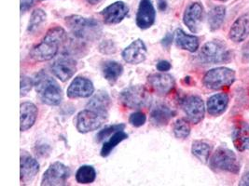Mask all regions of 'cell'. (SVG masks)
<instances>
[{
    "instance_id": "cell-1",
    "label": "cell",
    "mask_w": 249,
    "mask_h": 186,
    "mask_svg": "<svg viewBox=\"0 0 249 186\" xmlns=\"http://www.w3.org/2000/svg\"><path fill=\"white\" fill-rule=\"evenodd\" d=\"M67 32L63 27L51 28L39 44L33 47L30 56L36 62H46L54 58L60 47L67 41Z\"/></svg>"
},
{
    "instance_id": "cell-2",
    "label": "cell",
    "mask_w": 249,
    "mask_h": 186,
    "mask_svg": "<svg viewBox=\"0 0 249 186\" xmlns=\"http://www.w3.org/2000/svg\"><path fill=\"white\" fill-rule=\"evenodd\" d=\"M66 24L73 35L84 42H93L102 35L100 23L92 18H85L79 15L66 17Z\"/></svg>"
},
{
    "instance_id": "cell-3",
    "label": "cell",
    "mask_w": 249,
    "mask_h": 186,
    "mask_svg": "<svg viewBox=\"0 0 249 186\" xmlns=\"http://www.w3.org/2000/svg\"><path fill=\"white\" fill-rule=\"evenodd\" d=\"M35 89L40 101L45 105L55 106L63 100V92L59 84L45 71H40L35 78Z\"/></svg>"
},
{
    "instance_id": "cell-4",
    "label": "cell",
    "mask_w": 249,
    "mask_h": 186,
    "mask_svg": "<svg viewBox=\"0 0 249 186\" xmlns=\"http://www.w3.org/2000/svg\"><path fill=\"white\" fill-rule=\"evenodd\" d=\"M107 117V110L86 106V109L80 111L77 116L76 128L79 133H89L101 128Z\"/></svg>"
},
{
    "instance_id": "cell-5",
    "label": "cell",
    "mask_w": 249,
    "mask_h": 186,
    "mask_svg": "<svg viewBox=\"0 0 249 186\" xmlns=\"http://www.w3.org/2000/svg\"><path fill=\"white\" fill-rule=\"evenodd\" d=\"M119 100L129 109H140L150 104L151 96L145 86L136 85L124 89L120 93Z\"/></svg>"
},
{
    "instance_id": "cell-6",
    "label": "cell",
    "mask_w": 249,
    "mask_h": 186,
    "mask_svg": "<svg viewBox=\"0 0 249 186\" xmlns=\"http://www.w3.org/2000/svg\"><path fill=\"white\" fill-rule=\"evenodd\" d=\"M209 165L215 171H227L237 174L240 170V163L236 155L225 147H219L215 150L211 158Z\"/></svg>"
},
{
    "instance_id": "cell-7",
    "label": "cell",
    "mask_w": 249,
    "mask_h": 186,
    "mask_svg": "<svg viewBox=\"0 0 249 186\" xmlns=\"http://www.w3.org/2000/svg\"><path fill=\"white\" fill-rule=\"evenodd\" d=\"M235 81V72L227 67H217L209 70L204 76L203 84L204 87L218 91L231 87Z\"/></svg>"
},
{
    "instance_id": "cell-8",
    "label": "cell",
    "mask_w": 249,
    "mask_h": 186,
    "mask_svg": "<svg viewBox=\"0 0 249 186\" xmlns=\"http://www.w3.org/2000/svg\"><path fill=\"white\" fill-rule=\"evenodd\" d=\"M231 52L221 41H210L202 46L199 59L204 63H220L231 60Z\"/></svg>"
},
{
    "instance_id": "cell-9",
    "label": "cell",
    "mask_w": 249,
    "mask_h": 186,
    "mask_svg": "<svg viewBox=\"0 0 249 186\" xmlns=\"http://www.w3.org/2000/svg\"><path fill=\"white\" fill-rule=\"evenodd\" d=\"M70 175L71 171L68 166L61 162L53 163L43 174L41 186H65Z\"/></svg>"
},
{
    "instance_id": "cell-10",
    "label": "cell",
    "mask_w": 249,
    "mask_h": 186,
    "mask_svg": "<svg viewBox=\"0 0 249 186\" xmlns=\"http://www.w3.org/2000/svg\"><path fill=\"white\" fill-rule=\"evenodd\" d=\"M181 106L190 122L198 124L204 119L205 107L201 97L197 95H189L182 100Z\"/></svg>"
},
{
    "instance_id": "cell-11",
    "label": "cell",
    "mask_w": 249,
    "mask_h": 186,
    "mask_svg": "<svg viewBox=\"0 0 249 186\" xmlns=\"http://www.w3.org/2000/svg\"><path fill=\"white\" fill-rule=\"evenodd\" d=\"M147 83L150 88L160 96L169 94L176 86L175 78L169 74L163 72L149 75L147 77Z\"/></svg>"
},
{
    "instance_id": "cell-12",
    "label": "cell",
    "mask_w": 249,
    "mask_h": 186,
    "mask_svg": "<svg viewBox=\"0 0 249 186\" xmlns=\"http://www.w3.org/2000/svg\"><path fill=\"white\" fill-rule=\"evenodd\" d=\"M51 69L59 80L68 81L77 72V62L74 59L62 56L53 62Z\"/></svg>"
},
{
    "instance_id": "cell-13",
    "label": "cell",
    "mask_w": 249,
    "mask_h": 186,
    "mask_svg": "<svg viewBox=\"0 0 249 186\" xmlns=\"http://www.w3.org/2000/svg\"><path fill=\"white\" fill-rule=\"evenodd\" d=\"M156 19V11L151 0H141L136 13V25L142 30L150 28Z\"/></svg>"
},
{
    "instance_id": "cell-14",
    "label": "cell",
    "mask_w": 249,
    "mask_h": 186,
    "mask_svg": "<svg viewBox=\"0 0 249 186\" xmlns=\"http://www.w3.org/2000/svg\"><path fill=\"white\" fill-rule=\"evenodd\" d=\"M129 13V8L123 1H116L101 12L104 23L108 25L118 24L124 21Z\"/></svg>"
},
{
    "instance_id": "cell-15",
    "label": "cell",
    "mask_w": 249,
    "mask_h": 186,
    "mask_svg": "<svg viewBox=\"0 0 249 186\" xmlns=\"http://www.w3.org/2000/svg\"><path fill=\"white\" fill-rule=\"evenodd\" d=\"M38 171V162L27 152H21V183L24 186L32 184Z\"/></svg>"
},
{
    "instance_id": "cell-16",
    "label": "cell",
    "mask_w": 249,
    "mask_h": 186,
    "mask_svg": "<svg viewBox=\"0 0 249 186\" xmlns=\"http://www.w3.org/2000/svg\"><path fill=\"white\" fill-rule=\"evenodd\" d=\"M204 18V7L198 2L192 3L183 15V23L192 33H197Z\"/></svg>"
},
{
    "instance_id": "cell-17",
    "label": "cell",
    "mask_w": 249,
    "mask_h": 186,
    "mask_svg": "<svg viewBox=\"0 0 249 186\" xmlns=\"http://www.w3.org/2000/svg\"><path fill=\"white\" fill-rule=\"evenodd\" d=\"M94 93V87L92 82L83 77H77L73 79L68 87V98L78 99V98H89Z\"/></svg>"
},
{
    "instance_id": "cell-18",
    "label": "cell",
    "mask_w": 249,
    "mask_h": 186,
    "mask_svg": "<svg viewBox=\"0 0 249 186\" xmlns=\"http://www.w3.org/2000/svg\"><path fill=\"white\" fill-rule=\"evenodd\" d=\"M147 46L142 39H136L125 47L122 56L127 63L139 64L147 58Z\"/></svg>"
},
{
    "instance_id": "cell-19",
    "label": "cell",
    "mask_w": 249,
    "mask_h": 186,
    "mask_svg": "<svg viewBox=\"0 0 249 186\" xmlns=\"http://www.w3.org/2000/svg\"><path fill=\"white\" fill-rule=\"evenodd\" d=\"M232 142L239 152L249 151V124L241 121L234 126Z\"/></svg>"
},
{
    "instance_id": "cell-20",
    "label": "cell",
    "mask_w": 249,
    "mask_h": 186,
    "mask_svg": "<svg viewBox=\"0 0 249 186\" xmlns=\"http://www.w3.org/2000/svg\"><path fill=\"white\" fill-rule=\"evenodd\" d=\"M249 35V14L240 16L231 27L229 36L235 43L246 40Z\"/></svg>"
},
{
    "instance_id": "cell-21",
    "label": "cell",
    "mask_w": 249,
    "mask_h": 186,
    "mask_svg": "<svg viewBox=\"0 0 249 186\" xmlns=\"http://www.w3.org/2000/svg\"><path fill=\"white\" fill-rule=\"evenodd\" d=\"M175 116V112L171 109L168 105L162 103H159L154 105L150 112V121L156 127L166 126L173 116Z\"/></svg>"
},
{
    "instance_id": "cell-22",
    "label": "cell",
    "mask_w": 249,
    "mask_h": 186,
    "mask_svg": "<svg viewBox=\"0 0 249 186\" xmlns=\"http://www.w3.org/2000/svg\"><path fill=\"white\" fill-rule=\"evenodd\" d=\"M37 108L30 102H24L21 105V118H20V129L25 131L32 128L37 118Z\"/></svg>"
},
{
    "instance_id": "cell-23",
    "label": "cell",
    "mask_w": 249,
    "mask_h": 186,
    "mask_svg": "<svg viewBox=\"0 0 249 186\" xmlns=\"http://www.w3.org/2000/svg\"><path fill=\"white\" fill-rule=\"evenodd\" d=\"M229 105V96L226 93H217L211 96L207 101V112L211 116L222 115Z\"/></svg>"
},
{
    "instance_id": "cell-24",
    "label": "cell",
    "mask_w": 249,
    "mask_h": 186,
    "mask_svg": "<svg viewBox=\"0 0 249 186\" xmlns=\"http://www.w3.org/2000/svg\"><path fill=\"white\" fill-rule=\"evenodd\" d=\"M176 45L190 52H195L199 48V38L195 35L186 34L182 29H178L175 33Z\"/></svg>"
},
{
    "instance_id": "cell-25",
    "label": "cell",
    "mask_w": 249,
    "mask_h": 186,
    "mask_svg": "<svg viewBox=\"0 0 249 186\" xmlns=\"http://www.w3.org/2000/svg\"><path fill=\"white\" fill-rule=\"evenodd\" d=\"M102 73L104 78L109 83L113 84L123 75L124 67L118 62L107 61L103 63Z\"/></svg>"
},
{
    "instance_id": "cell-26",
    "label": "cell",
    "mask_w": 249,
    "mask_h": 186,
    "mask_svg": "<svg viewBox=\"0 0 249 186\" xmlns=\"http://www.w3.org/2000/svg\"><path fill=\"white\" fill-rule=\"evenodd\" d=\"M128 134L125 133L124 130L117 131L114 133L112 136L109 137V139L106 140V141L103 143L102 148L100 151V155L102 157H107L114 149L117 147L119 143L124 141L125 140L128 139Z\"/></svg>"
},
{
    "instance_id": "cell-27",
    "label": "cell",
    "mask_w": 249,
    "mask_h": 186,
    "mask_svg": "<svg viewBox=\"0 0 249 186\" xmlns=\"http://www.w3.org/2000/svg\"><path fill=\"white\" fill-rule=\"evenodd\" d=\"M226 16V8L224 6H216L214 7L208 13V24L209 28L212 31H215L225 20Z\"/></svg>"
},
{
    "instance_id": "cell-28",
    "label": "cell",
    "mask_w": 249,
    "mask_h": 186,
    "mask_svg": "<svg viewBox=\"0 0 249 186\" xmlns=\"http://www.w3.org/2000/svg\"><path fill=\"white\" fill-rule=\"evenodd\" d=\"M212 152V147L209 143L203 140L193 141L192 146V153L195 157H197L201 162L207 163Z\"/></svg>"
},
{
    "instance_id": "cell-29",
    "label": "cell",
    "mask_w": 249,
    "mask_h": 186,
    "mask_svg": "<svg viewBox=\"0 0 249 186\" xmlns=\"http://www.w3.org/2000/svg\"><path fill=\"white\" fill-rule=\"evenodd\" d=\"M96 179V171L92 166H81L76 172V181L80 185H90Z\"/></svg>"
},
{
    "instance_id": "cell-30",
    "label": "cell",
    "mask_w": 249,
    "mask_h": 186,
    "mask_svg": "<svg viewBox=\"0 0 249 186\" xmlns=\"http://www.w3.org/2000/svg\"><path fill=\"white\" fill-rule=\"evenodd\" d=\"M47 20V14L42 9H36L32 12L28 26H27V32L30 34L36 33L43 23Z\"/></svg>"
},
{
    "instance_id": "cell-31",
    "label": "cell",
    "mask_w": 249,
    "mask_h": 186,
    "mask_svg": "<svg viewBox=\"0 0 249 186\" xmlns=\"http://www.w3.org/2000/svg\"><path fill=\"white\" fill-rule=\"evenodd\" d=\"M86 106H91L108 111L111 106V99L106 92H98L91 97Z\"/></svg>"
},
{
    "instance_id": "cell-32",
    "label": "cell",
    "mask_w": 249,
    "mask_h": 186,
    "mask_svg": "<svg viewBox=\"0 0 249 186\" xmlns=\"http://www.w3.org/2000/svg\"><path fill=\"white\" fill-rule=\"evenodd\" d=\"M173 131L175 136L178 139H186L189 137L191 133V125L190 120L185 118H179L178 119L173 127Z\"/></svg>"
},
{
    "instance_id": "cell-33",
    "label": "cell",
    "mask_w": 249,
    "mask_h": 186,
    "mask_svg": "<svg viewBox=\"0 0 249 186\" xmlns=\"http://www.w3.org/2000/svg\"><path fill=\"white\" fill-rule=\"evenodd\" d=\"M124 124H115L111 126H107L102 128L96 135V141L102 142L104 140L108 139L110 136H112L114 133L120 130H124Z\"/></svg>"
},
{
    "instance_id": "cell-34",
    "label": "cell",
    "mask_w": 249,
    "mask_h": 186,
    "mask_svg": "<svg viewBox=\"0 0 249 186\" xmlns=\"http://www.w3.org/2000/svg\"><path fill=\"white\" fill-rule=\"evenodd\" d=\"M146 121H147V116L143 112H140V111L133 113L129 117V123L136 128L142 127L143 125H145Z\"/></svg>"
},
{
    "instance_id": "cell-35",
    "label": "cell",
    "mask_w": 249,
    "mask_h": 186,
    "mask_svg": "<svg viewBox=\"0 0 249 186\" xmlns=\"http://www.w3.org/2000/svg\"><path fill=\"white\" fill-rule=\"evenodd\" d=\"M34 86V82L32 79L26 76H22L21 77V97L25 96L27 93H29Z\"/></svg>"
},
{
    "instance_id": "cell-36",
    "label": "cell",
    "mask_w": 249,
    "mask_h": 186,
    "mask_svg": "<svg viewBox=\"0 0 249 186\" xmlns=\"http://www.w3.org/2000/svg\"><path fill=\"white\" fill-rule=\"evenodd\" d=\"M156 68L160 72L165 73L172 68V65H171L170 62L167 61H160L156 65Z\"/></svg>"
},
{
    "instance_id": "cell-37",
    "label": "cell",
    "mask_w": 249,
    "mask_h": 186,
    "mask_svg": "<svg viewBox=\"0 0 249 186\" xmlns=\"http://www.w3.org/2000/svg\"><path fill=\"white\" fill-rule=\"evenodd\" d=\"M35 0H21V12L24 13L30 10L34 5Z\"/></svg>"
},
{
    "instance_id": "cell-38",
    "label": "cell",
    "mask_w": 249,
    "mask_h": 186,
    "mask_svg": "<svg viewBox=\"0 0 249 186\" xmlns=\"http://www.w3.org/2000/svg\"><path fill=\"white\" fill-rule=\"evenodd\" d=\"M173 38H174L173 34H170V33L167 34L162 38L161 45L164 46V47H169L171 46V44H172V42H173Z\"/></svg>"
},
{
    "instance_id": "cell-39",
    "label": "cell",
    "mask_w": 249,
    "mask_h": 186,
    "mask_svg": "<svg viewBox=\"0 0 249 186\" xmlns=\"http://www.w3.org/2000/svg\"><path fill=\"white\" fill-rule=\"evenodd\" d=\"M242 56L243 60L247 62H249V41L243 47V51H242Z\"/></svg>"
},
{
    "instance_id": "cell-40",
    "label": "cell",
    "mask_w": 249,
    "mask_h": 186,
    "mask_svg": "<svg viewBox=\"0 0 249 186\" xmlns=\"http://www.w3.org/2000/svg\"><path fill=\"white\" fill-rule=\"evenodd\" d=\"M240 186H249V171H248L246 174L242 177L240 181Z\"/></svg>"
},
{
    "instance_id": "cell-41",
    "label": "cell",
    "mask_w": 249,
    "mask_h": 186,
    "mask_svg": "<svg viewBox=\"0 0 249 186\" xmlns=\"http://www.w3.org/2000/svg\"><path fill=\"white\" fill-rule=\"evenodd\" d=\"M166 8H167V4H166V2L164 1V0H161V1H160V3H159V9H160V11H165L166 10Z\"/></svg>"
},
{
    "instance_id": "cell-42",
    "label": "cell",
    "mask_w": 249,
    "mask_h": 186,
    "mask_svg": "<svg viewBox=\"0 0 249 186\" xmlns=\"http://www.w3.org/2000/svg\"><path fill=\"white\" fill-rule=\"evenodd\" d=\"M85 1L91 5H96V4L100 3L102 0H85Z\"/></svg>"
},
{
    "instance_id": "cell-43",
    "label": "cell",
    "mask_w": 249,
    "mask_h": 186,
    "mask_svg": "<svg viewBox=\"0 0 249 186\" xmlns=\"http://www.w3.org/2000/svg\"><path fill=\"white\" fill-rule=\"evenodd\" d=\"M218 1H227V0H218Z\"/></svg>"
},
{
    "instance_id": "cell-44",
    "label": "cell",
    "mask_w": 249,
    "mask_h": 186,
    "mask_svg": "<svg viewBox=\"0 0 249 186\" xmlns=\"http://www.w3.org/2000/svg\"><path fill=\"white\" fill-rule=\"evenodd\" d=\"M160 1H161V0H160Z\"/></svg>"
}]
</instances>
